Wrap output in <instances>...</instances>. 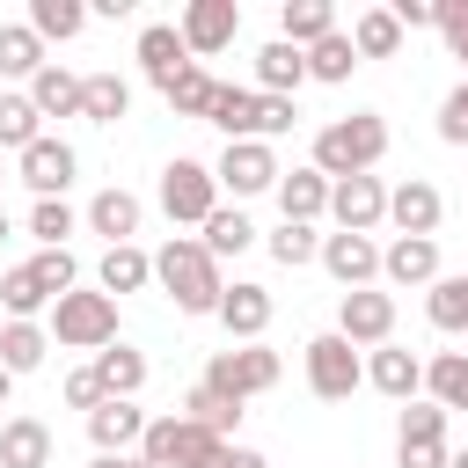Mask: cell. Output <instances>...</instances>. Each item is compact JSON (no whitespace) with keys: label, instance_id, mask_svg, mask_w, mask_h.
<instances>
[{"label":"cell","instance_id":"cell-1","mask_svg":"<svg viewBox=\"0 0 468 468\" xmlns=\"http://www.w3.org/2000/svg\"><path fill=\"white\" fill-rule=\"evenodd\" d=\"M380 154H388V124L373 110H351V117H336V124L314 132V161L307 168H322L329 183H344V176H373Z\"/></svg>","mask_w":468,"mask_h":468},{"label":"cell","instance_id":"cell-2","mask_svg":"<svg viewBox=\"0 0 468 468\" xmlns=\"http://www.w3.org/2000/svg\"><path fill=\"white\" fill-rule=\"evenodd\" d=\"M154 278H161V292H168L183 314H212V307H219V292H227L219 263H212V256H205V241H190V234H176V241L154 256Z\"/></svg>","mask_w":468,"mask_h":468},{"label":"cell","instance_id":"cell-3","mask_svg":"<svg viewBox=\"0 0 468 468\" xmlns=\"http://www.w3.org/2000/svg\"><path fill=\"white\" fill-rule=\"evenodd\" d=\"M51 336L66 344V351H102V344H117V300L110 292H58L51 300Z\"/></svg>","mask_w":468,"mask_h":468},{"label":"cell","instance_id":"cell-4","mask_svg":"<svg viewBox=\"0 0 468 468\" xmlns=\"http://www.w3.org/2000/svg\"><path fill=\"white\" fill-rule=\"evenodd\" d=\"M227 439H212L205 424H190L183 410L176 417H146V439H139V461L146 468H205Z\"/></svg>","mask_w":468,"mask_h":468},{"label":"cell","instance_id":"cell-5","mask_svg":"<svg viewBox=\"0 0 468 468\" xmlns=\"http://www.w3.org/2000/svg\"><path fill=\"white\" fill-rule=\"evenodd\" d=\"M278 351L271 344H227V351H212V366H205V388H219V395H234V402H249V395H263V388H278Z\"/></svg>","mask_w":468,"mask_h":468},{"label":"cell","instance_id":"cell-6","mask_svg":"<svg viewBox=\"0 0 468 468\" xmlns=\"http://www.w3.org/2000/svg\"><path fill=\"white\" fill-rule=\"evenodd\" d=\"M161 212H168L176 227H205V219L219 212V183H212V168L176 154V161L161 168Z\"/></svg>","mask_w":468,"mask_h":468},{"label":"cell","instance_id":"cell-7","mask_svg":"<svg viewBox=\"0 0 468 468\" xmlns=\"http://www.w3.org/2000/svg\"><path fill=\"white\" fill-rule=\"evenodd\" d=\"M307 388H314L322 402H351V395L366 388V358H358V344H344L336 329L314 336V344H307Z\"/></svg>","mask_w":468,"mask_h":468},{"label":"cell","instance_id":"cell-8","mask_svg":"<svg viewBox=\"0 0 468 468\" xmlns=\"http://www.w3.org/2000/svg\"><path fill=\"white\" fill-rule=\"evenodd\" d=\"M278 176H285V168H278V154H271L263 139H227V154L212 161V183L234 190V205L256 197V190H278Z\"/></svg>","mask_w":468,"mask_h":468},{"label":"cell","instance_id":"cell-9","mask_svg":"<svg viewBox=\"0 0 468 468\" xmlns=\"http://www.w3.org/2000/svg\"><path fill=\"white\" fill-rule=\"evenodd\" d=\"M234 29H241V7H234V0H190V7H183V22H176V37H183V51H190V58L227 51V44H234Z\"/></svg>","mask_w":468,"mask_h":468},{"label":"cell","instance_id":"cell-10","mask_svg":"<svg viewBox=\"0 0 468 468\" xmlns=\"http://www.w3.org/2000/svg\"><path fill=\"white\" fill-rule=\"evenodd\" d=\"M336 336L344 344H388L395 336V292H373V285L344 292L336 300Z\"/></svg>","mask_w":468,"mask_h":468},{"label":"cell","instance_id":"cell-11","mask_svg":"<svg viewBox=\"0 0 468 468\" xmlns=\"http://www.w3.org/2000/svg\"><path fill=\"white\" fill-rule=\"evenodd\" d=\"M329 212H336V234H373V227L388 219L380 176H344V183H329Z\"/></svg>","mask_w":468,"mask_h":468},{"label":"cell","instance_id":"cell-12","mask_svg":"<svg viewBox=\"0 0 468 468\" xmlns=\"http://www.w3.org/2000/svg\"><path fill=\"white\" fill-rule=\"evenodd\" d=\"M73 168H80V161H73V146H66V139H37V146H22V168H15V176H22L37 197H66Z\"/></svg>","mask_w":468,"mask_h":468},{"label":"cell","instance_id":"cell-13","mask_svg":"<svg viewBox=\"0 0 468 468\" xmlns=\"http://www.w3.org/2000/svg\"><path fill=\"white\" fill-rule=\"evenodd\" d=\"M322 271H329L344 292H358V285L380 271V249H373V234H322Z\"/></svg>","mask_w":468,"mask_h":468},{"label":"cell","instance_id":"cell-14","mask_svg":"<svg viewBox=\"0 0 468 468\" xmlns=\"http://www.w3.org/2000/svg\"><path fill=\"white\" fill-rule=\"evenodd\" d=\"M439 212H446V197H439L424 176H410V183L388 190V219H395L402 234H424V241H431V234H439Z\"/></svg>","mask_w":468,"mask_h":468},{"label":"cell","instance_id":"cell-15","mask_svg":"<svg viewBox=\"0 0 468 468\" xmlns=\"http://www.w3.org/2000/svg\"><path fill=\"white\" fill-rule=\"evenodd\" d=\"M380 278H388V285H431V278H439V241L395 234V241L380 249Z\"/></svg>","mask_w":468,"mask_h":468},{"label":"cell","instance_id":"cell-16","mask_svg":"<svg viewBox=\"0 0 468 468\" xmlns=\"http://www.w3.org/2000/svg\"><path fill=\"white\" fill-rule=\"evenodd\" d=\"M212 314L227 322L234 344H263V329H271V292H263V285H227Z\"/></svg>","mask_w":468,"mask_h":468},{"label":"cell","instance_id":"cell-17","mask_svg":"<svg viewBox=\"0 0 468 468\" xmlns=\"http://www.w3.org/2000/svg\"><path fill=\"white\" fill-rule=\"evenodd\" d=\"M88 439H95V453H124V446H139L146 439V410L139 402H95L88 410Z\"/></svg>","mask_w":468,"mask_h":468},{"label":"cell","instance_id":"cell-18","mask_svg":"<svg viewBox=\"0 0 468 468\" xmlns=\"http://www.w3.org/2000/svg\"><path fill=\"white\" fill-rule=\"evenodd\" d=\"M139 66H146V80H154V88H168V80H176V73H190L197 58L183 51L176 22H146V29H139Z\"/></svg>","mask_w":468,"mask_h":468},{"label":"cell","instance_id":"cell-19","mask_svg":"<svg viewBox=\"0 0 468 468\" xmlns=\"http://www.w3.org/2000/svg\"><path fill=\"white\" fill-rule=\"evenodd\" d=\"M300 80H307V51L300 44H285V37H271L263 51H256V95H300Z\"/></svg>","mask_w":468,"mask_h":468},{"label":"cell","instance_id":"cell-20","mask_svg":"<svg viewBox=\"0 0 468 468\" xmlns=\"http://www.w3.org/2000/svg\"><path fill=\"white\" fill-rule=\"evenodd\" d=\"M366 380H373L380 395L410 402V395L424 388V358H417V351H402V344H373V358H366Z\"/></svg>","mask_w":468,"mask_h":468},{"label":"cell","instance_id":"cell-21","mask_svg":"<svg viewBox=\"0 0 468 468\" xmlns=\"http://www.w3.org/2000/svg\"><path fill=\"white\" fill-rule=\"evenodd\" d=\"M278 212H285L292 227H314V219L329 212V176H322V168H292V176H278Z\"/></svg>","mask_w":468,"mask_h":468},{"label":"cell","instance_id":"cell-22","mask_svg":"<svg viewBox=\"0 0 468 468\" xmlns=\"http://www.w3.org/2000/svg\"><path fill=\"white\" fill-rule=\"evenodd\" d=\"M0 468H51V424L44 417H7L0 424Z\"/></svg>","mask_w":468,"mask_h":468},{"label":"cell","instance_id":"cell-23","mask_svg":"<svg viewBox=\"0 0 468 468\" xmlns=\"http://www.w3.org/2000/svg\"><path fill=\"white\" fill-rule=\"evenodd\" d=\"M95 380H102V395L132 402V395L146 388V351H132V344H102V351H95Z\"/></svg>","mask_w":468,"mask_h":468},{"label":"cell","instance_id":"cell-24","mask_svg":"<svg viewBox=\"0 0 468 468\" xmlns=\"http://www.w3.org/2000/svg\"><path fill=\"white\" fill-rule=\"evenodd\" d=\"M29 102H37V117H80V73H66V66H37V80H29Z\"/></svg>","mask_w":468,"mask_h":468},{"label":"cell","instance_id":"cell-25","mask_svg":"<svg viewBox=\"0 0 468 468\" xmlns=\"http://www.w3.org/2000/svg\"><path fill=\"white\" fill-rule=\"evenodd\" d=\"M88 227H95V234H110V249H124V241L139 234V197H132V190H117V183H110V190H95Z\"/></svg>","mask_w":468,"mask_h":468},{"label":"cell","instance_id":"cell-26","mask_svg":"<svg viewBox=\"0 0 468 468\" xmlns=\"http://www.w3.org/2000/svg\"><path fill=\"white\" fill-rule=\"evenodd\" d=\"M329 29H336V7H329V0H285V7H278V37L300 44V51L322 44Z\"/></svg>","mask_w":468,"mask_h":468},{"label":"cell","instance_id":"cell-27","mask_svg":"<svg viewBox=\"0 0 468 468\" xmlns=\"http://www.w3.org/2000/svg\"><path fill=\"white\" fill-rule=\"evenodd\" d=\"M205 124H219L227 139H256V88H234V80H219V88H212V110H205Z\"/></svg>","mask_w":468,"mask_h":468},{"label":"cell","instance_id":"cell-28","mask_svg":"<svg viewBox=\"0 0 468 468\" xmlns=\"http://www.w3.org/2000/svg\"><path fill=\"white\" fill-rule=\"evenodd\" d=\"M124 110H132V88L117 73H80V117L88 124H117Z\"/></svg>","mask_w":468,"mask_h":468},{"label":"cell","instance_id":"cell-29","mask_svg":"<svg viewBox=\"0 0 468 468\" xmlns=\"http://www.w3.org/2000/svg\"><path fill=\"white\" fill-rule=\"evenodd\" d=\"M183 417H190V424H205V431H212V439H234V424H241V402H234V395H219V388H205V380H197V388H190V395H183Z\"/></svg>","mask_w":468,"mask_h":468},{"label":"cell","instance_id":"cell-30","mask_svg":"<svg viewBox=\"0 0 468 468\" xmlns=\"http://www.w3.org/2000/svg\"><path fill=\"white\" fill-rule=\"evenodd\" d=\"M424 395H431L439 410H468V351H439V358L424 366Z\"/></svg>","mask_w":468,"mask_h":468},{"label":"cell","instance_id":"cell-31","mask_svg":"<svg viewBox=\"0 0 468 468\" xmlns=\"http://www.w3.org/2000/svg\"><path fill=\"white\" fill-rule=\"evenodd\" d=\"M351 51H358V58H395V51H402V22H395L388 7H366V15L351 22Z\"/></svg>","mask_w":468,"mask_h":468},{"label":"cell","instance_id":"cell-32","mask_svg":"<svg viewBox=\"0 0 468 468\" xmlns=\"http://www.w3.org/2000/svg\"><path fill=\"white\" fill-rule=\"evenodd\" d=\"M197 241H205V256L219 263V256H241V249L256 241V227H249V212H241V205H219V212L205 219V234H197Z\"/></svg>","mask_w":468,"mask_h":468},{"label":"cell","instance_id":"cell-33","mask_svg":"<svg viewBox=\"0 0 468 468\" xmlns=\"http://www.w3.org/2000/svg\"><path fill=\"white\" fill-rule=\"evenodd\" d=\"M95 278H102V292H110V300H117V292H139V285L154 278V256H146V249H132V241H124V249H102V271H95Z\"/></svg>","mask_w":468,"mask_h":468},{"label":"cell","instance_id":"cell-34","mask_svg":"<svg viewBox=\"0 0 468 468\" xmlns=\"http://www.w3.org/2000/svg\"><path fill=\"white\" fill-rule=\"evenodd\" d=\"M44 351H51V329H37V322H7L0 329V366L7 373H37Z\"/></svg>","mask_w":468,"mask_h":468},{"label":"cell","instance_id":"cell-35","mask_svg":"<svg viewBox=\"0 0 468 468\" xmlns=\"http://www.w3.org/2000/svg\"><path fill=\"white\" fill-rule=\"evenodd\" d=\"M424 314H431V329L461 336V329H468V271H461V278H431V292H424Z\"/></svg>","mask_w":468,"mask_h":468},{"label":"cell","instance_id":"cell-36","mask_svg":"<svg viewBox=\"0 0 468 468\" xmlns=\"http://www.w3.org/2000/svg\"><path fill=\"white\" fill-rule=\"evenodd\" d=\"M29 29H37V44H66V37H80L88 29V7L80 0H29Z\"/></svg>","mask_w":468,"mask_h":468},{"label":"cell","instance_id":"cell-37","mask_svg":"<svg viewBox=\"0 0 468 468\" xmlns=\"http://www.w3.org/2000/svg\"><path fill=\"white\" fill-rule=\"evenodd\" d=\"M37 66H44V44H37V29H29V22H0V73H15V80H37Z\"/></svg>","mask_w":468,"mask_h":468},{"label":"cell","instance_id":"cell-38","mask_svg":"<svg viewBox=\"0 0 468 468\" xmlns=\"http://www.w3.org/2000/svg\"><path fill=\"white\" fill-rule=\"evenodd\" d=\"M358 51H351V29H329L322 44H307V80H351Z\"/></svg>","mask_w":468,"mask_h":468},{"label":"cell","instance_id":"cell-39","mask_svg":"<svg viewBox=\"0 0 468 468\" xmlns=\"http://www.w3.org/2000/svg\"><path fill=\"white\" fill-rule=\"evenodd\" d=\"M0 307H7V322H29L37 307H51V292L37 285V271H29V263H15V271L0 278Z\"/></svg>","mask_w":468,"mask_h":468},{"label":"cell","instance_id":"cell-40","mask_svg":"<svg viewBox=\"0 0 468 468\" xmlns=\"http://www.w3.org/2000/svg\"><path fill=\"white\" fill-rule=\"evenodd\" d=\"M44 139V117H37V102L29 95H0V146H37Z\"/></svg>","mask_w":468,"mask_h":468},{"label":"cell","instance_id":"cell-41","mask_svg":"<svg viewBox=\"0 0 468 468\" xmlns=\"http://www.w3.org/2000/svg\"><path fill=\"white\" fill-rule=\"evenodd\" d=\"M212 88H219V80H212L205 66H190V73H176L161 95H168V110H176V117H205V110H212Z\"/></svg>","mask_w":468,"mask_h":468},{"label":"cell","instance_id":"cell-42","mask_svg":"<svg viewBox=\"0 0 468 468\" xmlns=\"http://www.w3.org/2000/svg\"><path fill=\"white\" fill-rule=\"evenodd\" d=\"M73 227H80V219H73V205H66V197H37V205H29V234H37L44 249H66V234H73Z\"/></svg>","mask_w":468,"mask_h":468},{"label":"cell","instance_id":"cell-43","mask_svg":"<svg viewBox=\"0 0 468 468\" xmlns=\"http://www.w3.org/2000/svg\"><path fill=\"white\" fill-rule=\"evenodd\" d=\"M395 446H446V410H439V402H410Z\"/></svg>","mask_w":468,"mask_h":468},{"label":"cell","instance_id":"cell-44","mask_svg":"<svg viewBox=\"0 0 468 468\" xmlns=\"http://www.w3.org/2000/svg\"><path fill=\"white\" fill-rule=\"evenodd\" d=\"M271 256H278L285 271H300V263H314V256H322V234H314V227H292V219H285V227L271 234Z\"/></svg>","mask_w":468,"mask_h":468},{"label":"cell","instance_id":"cell-45","mask_svg":"<svg viewBox=\"0 0 468 468\" xmlns=\"http://www.w3.org/2000/svg\"><path fill=\"white\" fill-rule=\"evenodd\" d=\"M29 271H37V285L58 300V292H73V278H80V263H73V249H37L29 256Z\"/></svg>","mask_w":468,"mask_h":468},{"label":"cell","instance_id":"cell-46","mask_svg":"<svg viewBox=\"0 0 468 468\" xmlns=\"http://www.w3.org/2000/svg\"><path fill=\"white\" fill-rule=\"evenodd\" d=\"M431 29L453 44V58L468 51V0H431Z\"/></svg>","mask_w":468,"mask_h":468},{"label":"cell","instance_id":"cell-47","mask_svg":"<svg viewBox=\"0 0 468 468\" xmlns=\"http://www.w3.org/2000/svg\"><path fill=\"white\" fill-rule=\"evenodd\" d=\"M292 117H300V110H292L285 95H256V139H263V146H271L278 132H292Z\"/></svg>","mask_w":468,"mask_h":468},{"label":"cell","instance_id":"cell-48","mask_svg":"<svg viewBox=\"0 0 468 468\" xmlns=\"http://www.w3.org/2000/svg\"><path fill=\"white\" fill-rule=\"evenodd\" d=\"M439 139H446V146H468V80L439 102Z\"/></svg>","mask_w":468,"mask_h":468},{"label":"cell","instance_id":"cell-49","mask_svg":"<svg viewBox=\"0 0 468 468\" xmlns=\"http://www.w3.org/2000/svg\"><path fill=\"white\" fill-rule=\"evenodd\" d=\"M66 402H73V410L110 402V395H102V380H95V366H73V373H66Z\"/></svg>","mask_w":468,"mask_h":468},{"label":"cell","instance_id":"cell-50","mask_svg":"<svg viewBox=\"0 0 468 468\" xmlns=\"http://www.w3.org/2000/svg\"><path fill=\"white\" fill-rule=\"evenodd\" d=\"M205 468H271V461H263L256 446H234V439H227V446H219V453H212Z\"/></svg>","mask_w":468,"mask_h":468},{"label":"cell","instance_id":"cell-51","mask_svg":"<svg viewBox=\"0 0 468 468\" xmlns=\"http://www.w3.org/2000/svg\"><path fill=\"white\" fill-rule=\"evenodd\" d=\"M402 468H446V446H395Z\"/></svg>","mask_w":468,"mask_h":468},{"label":"cell","instance_id":"cell-52","mask_svg":"<svg viewBox=\"0 0 468 468\" xmlns=\"http://www.w3.org/2000/svg\"><path fill=\"white\" fill-rule=\"evenodd\" d=\"M388 15H395V22H402V29H424V22H431V0H395V7H388Z\"/></svg>","mask_w":468,"mask_h":468},{"label":"cell","instance_id":"cell-53","mask_svg":"<svg viewBox=\"0 0 468 468\" xmlns=\"http://www.w3.org/2000/svg\"><path fill=\"white\" fill-rule=\"evenodd\" d=\"M95 468H146L139 453H95Z\"/></svg>","mask_w":468,"mask_h":468},{"label":"cell","instance_id":"cell-54","mask_svg":"<svg viewBox=\"0 0 468 468\" xmlns=\"http://www.w3.org/2000/svg\"><path fill=\"white\" fill-rule=\"evenodd\" d=\"M7 388H15V373H7V366H0V410H7Z\"/></svg>","mask_w":468,"mask_h":468},{"label":"cell","instance_id":"cell-55","mask_svg":"<svg viewBox=\"0 0 468 468\" xmlns=\"http://www.w3.org/2000/svg\"><path fill=\"white\" fill-rule=\"evenodd\" d=\"M446 468H468V453H446Z\"/></svg>","mask_w":468,"mask_h":468},{"label":"cell","instance_id":"cell-56","mask_svg":"<svg viewBox=\"0 0 468 468\" xmlns=\"http://www.w3.org/2000/svg\"><path fill=\"white\" fill-rule=\"evenodd\" d=\"M0 241H7V212H0Z\"/></svg>","mask_w":468,"mask_h":468},{"label":"cell","instance_id":"cell-57","mask_svg":"<svg viewBox=\"0 0 468 468\" xmlns=\"http://www.w3.org/2000/svg\"><path fill=\"white\" fill-rule=\"evenodd\" d=\"M461 66H468V51H461Z\"/></svg>","mask_w":468,"mask_h":468}]
</instances>
